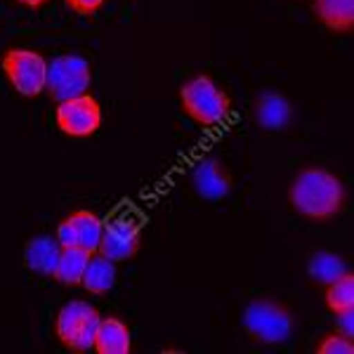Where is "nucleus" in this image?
Wrapping results in <instances>:
<instances>
[{"instance_id": "f257e3e1", "label": "nucleus", "mask_w": 354, "mask_h": 354, "mask_svg": "<svg viewBox=\"0 0 354 354\" xmlns=\"http://www.w3.org/2000/svg\"><path fill=\"white\" fill-rule=\"evenodd\" d=\"M288 203L307 220H330L345 205V185L326 168H305L290 182Z\"/></svg>"}, {"instance_id": "f03ea898", "label": "nucleus", "mask_w": 354, "mask_h": 354, "mask_svg": "<svg viewBox=\"0 0 354 354\" xmlns=\"http://www.w3.org/2000/svg\"><path fill=\"white\" fill-rule=\"evenodd\" d=\"M180 106L185 116L201 128H218L232 113L230 95L205 73H198L182 83Z\"/></svg>"}, {"instance_id": "7ed1b4c3", "label": "nucleus", "mask_w": 354, "mask_h": 354, "mask_svg": "<svg viewBox=\"0 0 354 354\" xmlns=\"http://www.w3.org/2000/svg\"><path fill=\"white\" fill-rule=\"evenodd\" d=\"M241 324L245 333L262 345L286 342L293 333V314L286 305L270 298L250 300L243 310Z\"/></svg>"}, {"instance_id": "20e7f679", "label": "nucleus", "mask_w": 354, "mask_h": 354, "mask_svg": "<svg viewBox=\"0 0 354 354\" xmlns=\"http://www.w3.org/2000/svg\"><path fill=\"white\" fill-rule=\"evenodd\" d=\"M102 314L85 300H68L59 307L55 319L57 340L71 352H90L95 345V333Z\"/></svg>"}, {"instance_id": "39448f33", "label": "nucleus", "mask_w": 354, "mask_h": 354, "mask_svg": "<svg viewBox=\"0 0 354 354\" xmlns=\"http://www.w3.org/2000/svg\"><path fill=\"white\" fill-rule=\"evenodd\" d=\"M0 68L8 76L10 85L17 95L38 97L45 93V76H48V62L41 53L28 48H10L0 59Z\"/></svg>"}, {"instance_id": "423d86ee", "label": "nucleus", "mask_w": 354, "mask_h": 354, "mask_svg": "<svg viewBox=\"0 0 354 354\" xmlns=\"http://www.w3.org/2000/svg\"><path fill=\"white\" fill-rule=\"evenodd\" d=\"M93 83L90 62L81 55H62L48 62V76H45V93L55 102H64L71 97L85 95Z\"/></svg>"}, {"instance_id": "0eeeda50", "label": "nucleus", "mask_w": 354, "mask_h": 354, "mask_svg": "<svg viewBox=\"0 0 354 354\" xmlns=\"http://www.w3.org/2000/svg\"><path fill=\"white\" fill-rule=\"evenodd\" d=\"M142 243V227L140 220L130 213H118L111 215L106 222H102V236H100V248L97 253H102L104 258L113 262L130 260L140 250Z\"/></svg>"}, {"instance_id": "6e6552de", "label": "nucleus", "mask_w": 354, "mask_h": 354, "mask_svg": "<svg viewBox=\"0 0 354 354\" xmlns=\"http://www.w3.org/2000/svg\"><path fill=\"white\" fill-rule=\"evenodd\" d=\"M57 128L66 137H90L102 128V106L93 95L57 102Z\"/></svg>"}, {"instance_id": "1a4fd4ad", "label": "nucleus", "mask_w": 354, "mask_h": 354, "mask_svg": "<svg viewBox=\"0 0 354 354\" xmlns=\"http://www.w3.org/2000/svg\"><path fill=\"white\" fill-rule=\"evenodd\" d=\"M102 236V220L90 210H76L57 227V241L62 248H83L97 253Z\"/></svg>"}, {"instance_id": "9d476101", "label": "nucleus", "mask_w": 354, "mask_h": 354, "mask_svg": "<svg viewBox=\"0 0 354 354\" xmlns=\"http://www.w3.org/2000/svg\"><path fill=\"white\" fill-rule=\"evenodd\" d=\"M192 187L205 201H222L232 194V175L218 158H201L192 170Z\"/></svg>"}, {"instance_id": "9b49d317", "label": "nucleus", "mask_w": 354, "mask_h": 354, "mask_svg": "<svg viewBox=\"0 0 354 354\" xmlns=\"http://www.w3.org/2000/svg\"><path fill=\"white\" fill-rule=\"evenodd\" d=\"M253 118L262 130H277L288 128V123L293 121V106L281 93H274V90H265L258 95L253 106Z\"/></svg>"}, {"instance_id": "f8f14e48", "label": "nucleus", "mask_w": 354, "mask_h": 354, "mask_svg": "<svg viewBox=\"0 0 354 354\" xmlns=\"http://www.w3.org/2000/svg\"><path fill=\"white\" fill-rule=\"evenodd\" d=\"M312 12L322 26L333 33H352L354 0H312Z\"/></svg>"}, {"instance_id": "ddd939ff", "label": "nucleus", "mask_w": 354, "mask_h": 354, "mask_svg": "<svg viewBox=\"0 0 354 354\" xmlns=\"http://www.w3.org/2000/svg\"><path fill=\"white\" fill-rule=\"evenodd\" d=\"M93 350L100 354H128L133 350V335H130V328L116 317L102 319L100 326H97V333H95Z\"/></svg>"}, {"instance_id": "4468645a", "label": "nucleus", "mask_w": 354, "mask_h": 354, "mask_svg": "<svg viewBox=\"0 0 354 354\" xmlns=\"http://www.w3.org/2000/svg\"><path fill=\"white\" fill-rule=\"evenodd\" d=\"M59 250L62 245L57 241V236H33L24 245V265L36 274L53 277Z\"/></svg>"}, {"instance_id": "2eb2a0df", "label": "nucleus", "mask_w": 354, "mask_h": 354, "mask_svg": "<svg viewBox=\"0 0 354 354\" xmlns=\"http://www.w3.org/2000/svg\"><path fill=\"white\" fill-rule=\"evenodd\" d=\"M116 283V262L104 258L102 253H93L85 265L81 286L93 295H104L109 293Z\"/></svg>"}, {"instance_id": "dca6fc26", "label": "nucleus", "mask_w": 354, "mask_h": 354, "mask_svg": "<svg viewBox=\"0 0 354 354\" xmlns=\"http://www.w3.org/2000/svg\"><path fill=\"white\" fill-rule=\"evenodd\" d=\"M88 250L83 248H62L59 250V258H57L53 279H57L59 283L64 286H81V279L85 272V265L90 260Z\"/></svg>"}, {"instance_id": "f3484780", "label": "nucleus", "mask_w": 354, "mask_h": 354, "mask_svg": "<svg viewBox=\"0 0 354 354\" xmlns=\"http://www.w3.org/2000/svg\"><path fill=\"white\" fill-rule=\"evenodd\" d=\"M347 272H350L347 270V262L340 255L330 253V250H317L307 260V274H310V279L317 283H324V286L335 281V279H340Z\"/></svg>"}, {"instance_id": "a211bd4d", "label": "nucleus", "mask_w": 354, "mask_h": 354, "mask_svg": "<svg viewBox=\"0 0 354 354\" xmlns=\"http://www.w3.org/2000/svg\"><path fill=\"white\" fill-rule=\"evenodd\" d=\"M324 300H326L328 312H333V314L354 307V277H352V272L342 274L340 279L326 283V295H324Z\"/></svg>"}, {"instance_id": "6ab92c4d", "label": "nucleus", "mask_w": 354, "mask_h": 354, "mask_svg": "<svg viewBox=\"0 0 354 354\" xmlns=\"http://www.w3.org/2000/svg\"><path fill=\"white\" fill-rule=\"evenodd\" d=\"M317 352L319 354H354V342L352 338H347V335L335 330V333L324 335L322 342L317 345Z\"/></svg>"}, {"instance_id": "aec40b11", "label": "nucleus", "mask_w": 354, "mask_h": 354, "mask_svg": "<svg viewBox=\"0 0 354 354\" xmlns=\"http://www.w3.org/2000/svg\"><path fill=\"white\" fill-rule=\"evenodd\" d=\"M68 8L73 10L76 15H83V17H90L95 12H100L102 8H104L106 0H64Z\"/></svg>"}, {"instance_id": "412c9836", "label": "nucleus", "mask_w": 354, "mask_h": 354, "mask_svg": "<svg viewBox=\"0 0 354 354\" xmlns=\"http://www.w3.org/2000/svg\"><path fill=\"white\" fill-rule=\"evenodd\" d=\"M335 330L354 340V307L335 314Z\"/></svg>"}, {"instance_id": "4be33fe9", "label": "nucleus", "mask_w": 354, "mask_h": 354, "mask_svg": "<svg viewBox=\"0 0 354 354\" xmlns=\"http://www.w3.org/2000/svg\"><path fill=\"white\" fill-rule=\"evenodd\" d=\"M19 5H24V8H31V10H38L43 8V5H48L50 0H17Z\"/></svg>"}]
</instances>
